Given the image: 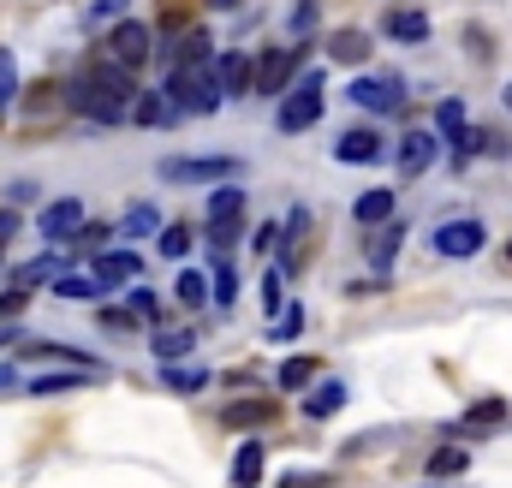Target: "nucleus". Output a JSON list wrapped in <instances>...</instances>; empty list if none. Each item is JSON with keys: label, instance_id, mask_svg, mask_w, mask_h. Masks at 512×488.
<instances>
[{"label": "nucleus", "instance_id": "nucleus-1", "mask_svg": "<svg viewBox=\"0 0 512 488\" xmlns=\"http://www.w3.org/2000/svg\"><path fill=\"white\" fill-rule=\"evenodd\" d=\"M66 108L96 125H120L131 114V72H120L114 60H84L66 78Z\"/></svg>", "mask_w": 512, "mask_h": 488}, {"label": "nucleus", "instance_id": "nucleus-2", "mask_svg": "<svg viewBox=\"0 0 512 488\" xmlns=\"http://www.w3.org/2000/svg\"><path fill=\"white\" fill-rule=\"evenodd\" d=\"M167 96H173L179 114H221V108H227V96H221L209 60H197V66H173V72H167Z\"/></svg>", "mask_w": 512, "mask_h": 488}, {"label": "nucleus", "instance_id": "nucleus-3", "mask_svg": "<svg viewBox=\"0 0 512 488\" xmlns=\"http://www.w3.org/2000/svg\"><path fill=\"white\" fill-rule=\"evenodd\" d=\"M322 72H298L286 90H280V114H274V125L280 131H310V125L322 120Z\"/></svg>", "mask_w": 512, "mask_h": 488}, {"label": "nucleus", "instance_id": "nucleus-4", "mask_svg": "<svg viewBox=\"0 0 512 488\" xmlns=\"http://www.w3.org/2000/svg\"><path fill=\"white\" fill-rule=\"evenodd\" d=\"M161 179L167 185H221V179H239V161L233 155H173L161 161Z\"/></svg>", "mask_w": 512, "mask_h": 488}, {"label": "nucleus", "instance_id": "nucleus-5", "mask_svg": "<svg viewBox=\"0 0 512 488\" xmlns=\"http://www.w3.org/2000/svg\"><path fill=\"white\" fill-rule=\"evenodd\" d=\"M108 60H114L120 72H137V66H149V24H137V18H120V24L108 30Z\"/></svg>", "mask_w": 512, "mask_h": 488}, {"label": "nucleus", "instance_id": "nucleus-6", "mask_svg": "<svg viewBox=\"0 0 512 488\" xmlns=\"http://www.w3.org/2000/svg\"><path fill=\"white\" fill-rule=\"evenodd\" d=\"M292 78H298V54H292V48H268V54L251 66V90L256 96H280Z\"/></svg>", "mask_w": 512, "mask_h": 488}, {"label": "nucleus", "instance_id": "nucleus-7", "mask_svg": "<svg viewBox=\"0 0 512 488\" xmlns=\"http://www.w3.org/2000/svg\"><path fill=\"white\" fill-rule=\"evenodd\" d=\"M483 244H489V233H483V221H471V215H465V221H441V227H435V250H441V256H453V262L477 256Z\"/></svg>", "mask_w": 512, "mask_h": 488}, {"label": "nucleus", "instance_id": "nucleus-8", "mask_svg": "<svg viewBox=\"0 0 512 488\" xmlns=\"http://www.w3.org/2000/svg\"><path fill=\"white\" fill-rule=\"evenodd\" d=\"M352 102L370 114H393V108H405V84L399 78H352Z\"/></svg>", "mask_w": 512, "mask_h": 488}, {"label": "nucleus", "instance_id": "nucleus-9", "mask_svg": "<svg viewBox=\"0 0 512 488\" xmlns=\"http://www.w3.org/2000/svg\"><path fill=\"white\" fill-rule=\"evenodd\" d=\"M36 227H42V239H48V244H66L78 227H84V203H78V197H60V203H48V209H42V221H36Z\"/></svg>", "mask_w": 512, "mask_h": 488}, {"label": "nucleus", "instance_id": "nucleus-10", "mask_svg": "<svg viewBox=\"0 0 512 488\" xmlns=\"http://www.w3.org/2000/svg\"><path fill=\"white\" fill-rule=\"evenodd\" d=\"M441 155V143H435V131H405V143H399V179H417V173H429V161Z\"/></svg>", "mask_w": 512, "mask_h": 488}, {"label": "nucleus", "instance_id": "nucleus-11", "mask_svg": "<svg viewBox=\"0 0 512 488\" xmlns=\"http://www.w3.org/2000/svg\"><path fill=\"white\" fill-rule=\"evenodd\" d=\"M215 84H221V96H245L251 90V54H239V48L215 54Z\"/></svg>", "mask_w": 512, "mask_h": 488}, {"label": "nucleus", "instance_id": "nucleus-12", "mask_svg": "<svg viewBox=\"0 0 512 488\" xmlns=\"http://www.w3.org/2000/svg\"><path fill=\"white\" fill-rule=\"evenodd\" d=\"M131 102H137V108H131L126 120L149 125V131H155V125H179V120H185V114L173 108V96H167V90H149V96H131Z\"/></svg>", "mask_w": 512, "mask_h": 488}, {"label": "nucleus", "instance_id": "nucleus-13", "mask_svg": "<svg viewBox=\"0 0 512 488\" xmlns=\"http://www.w3.org/2000/svg\"><path fill=\"white\" fill-rule=\"evenodd\" d=\"M233 221H245V191L233 179H221L209 191V227H233Z\"/></svg>", "mask_w": 512, "mask_h": 488}, {"label": "nucleus", "instance_id": "nucleus-14", "mask_svg": "<svg viewBox=\"0 0 512 488\" xmlns=\"http://www.w3.org/2000/svg\"><path fill=\"white\" fill-rule=\"evenodd\" d=\"M137 280V256L131 250H102L96 256V286L108 292V286H131Z\"/></svg>", "mask_w": 512, "mask_h": 488}, {"label": "nucleus", "instance_id": "nucleus-15", "mask_svg": "<svg viewBox=\"0 0 512 488\" xmlns=\"http://www.w3.org/2000/svg\"><path fill=\"white\" fill-rule=\"evenodd\" d=\"M334 155H340V161H346V167H364V161H376V155H382V137H376V131H364V125H358V131H346V137H340V143H334Z\"/></svg>", "mask_w": 512, "mask_h": 488}, {"label": "nucleus", "instance_id": "nucleus-16", "mask_svg": "<svg viewBox=\"0 0 512 488\" xmlns=\"http://www.w3.org/2000/svg\"><path fill=\"white\" fill-rule=\"evenodd\" d=\"M149 352H155V364H179V358L197 352V340H191L185 328H155V334H149Z\"/></svg>", "mask_w": 512, "mask_h": 488}, {"label": "nucleus", "instance_id": "nucleus-17", "mask_svg": "<svg viewBox=\"0 0 512 488\" xmlns=\"http://www.w3.org/2000/svg\"><path fill=\"white\" fill-rule=\"evenodd\" d=\"M382 30L393 36V42H423V36H429V18H423L417 6H393V12L382 18Z\"/></svg>", "mask_w": 512, "mask_h": 488}, {"label": "nucleus", "instance_id": "nucleus-18", "mask_svg": "<svg viewBox=\"0 0 512 488\" xmlns=\"http://www.w3.org/2000/svg\"><path fill=\"white\" fill-rule=\"evenodd\" d=\"M328 60L364 66V60H370V36H364V30H334V36H328Z\"/></svg>", "mask_w": 512, "mask_h": 488}, {"label": "nucleus", "instance_id": "nucleus-19", "mask_svg": "<svg viewBox=\"0 0 512 488\" xmlns=\"http://www.w3.org/2000/svg\"><path fill=\"white\" fill-rule=\"evenodd\" d=\"M262 483V441H245L233 453V488H256Z\"/></svg>", "mask_w": 512, "mask_h": 488}, {"label": "nucleus", "instance_id": "nucleus-20", "mask_svg": "<svg viewBox=\"0 0 512 488\" xmlns=\"http://www.w3.org/2000/svg\"><path fill=\"white\" fill-rule=\"evenodd\" d=\"M346 393H352L346 381H322V387H316V393L304 399V417H334V411L346 405Z\"/></svg>", "mask_w": 512, "mask_h": 488}, {"label": "nucleus", "instance_id": "nucleus-21", "mask_svg": "<svg viewBox=\"0 0 512 488\" xmlns=\"http://www.w3.org/2000/svg\"><path fill=\"white\" fill-rule=\"evenodd\" d=\"M352 215H358V227H387L393 221V191H364Z\"/></svg>", "mask_w": 512, "mask_h": 488}, {"label": "nucleus", "instance_id": "nucleus-22", "mask_svg": "<svg viewBox=\"0 0 512 488\" xmlns=\"http://www.w3.org/2000/svg\"><path fill=\"white\" fill-rule=\"evenodd\" d=\"M435 131H441L447 143H459V137L471 131V125H465V102H459V96H447V102H435Z\"/></svg>", "mask_w": 512, "mask_h": 488}, {"label": "nucleus", "instance_id": "nucleus-23", "mask_svg": "<svg viewBox=\"0 0 512 488\" xmlns=\"http://www.w3.org/2000/svg\"><path fill=\"white\" fill-rule=\"evenodd\" d=\"M54 292H60V298H72V304H90V298H102L96 274H54Z\"/></svg>", "mask_w": 512, "mask_h": 488}, {"label": "nucleus", "instance_id": "nucleus-24", "mask_svg": "<svg viewBox=\"0 0 512 488\" xmlns=\"http://www.w3.org/2000/svg\"><path fill=\"white\" fill-rule=\"evenodd\" d=\"M120 233H126V239H149V233H161V215H155L149 203H137V209L120 215Z\"/></svg>", "mask_w": 512, "mask_h": 488}, {"label": "nucleus", "instance_id": "nucleus-25", "mask_svg": "<svg viewBox=\"0 0 512 488\" xmlns=\"http://www.w3.org/2000/svg\"><path fill=\"white\" fill-rule=\"evenodd\" d=\"M126 6L131 0H90V6H84V24H90V30H114V24L126 18Z\"/></svg>", "mask_w": 512, "mask_h": 488}, {"label": "nucleus", "instance_id": "nucleus-26", "mask_svg": "<svg viewBox=\"0 0 512 488\" xmlns=\"http://www.w3.org/2000/svg\"><path fill=\"white\" fill-rule=\"evenodd\" d=\"M495 423H507V399H477L465 411V429H495Z\"/></svg>", "mask_w": 512, "mask_h": 488}, {"label": "nucleus", "instance_id": "nucleus-27", "mask_svg": "<svg viewBox=\"0 0 512 488\" xmlns=\"http://www.w3.org/2000/svg\"><path fill=\"white\" fill-rule=\"evenodd\" d=\"M465 465H471L465 447H435V453H429V477H459Z\"/></svg>", "mask_w": 512, "mask_h": 488}, {"label": "nucleus", "instance_id": "nucleus-28", "mask_svg": "<svg viewBox=\"0 0 512 488\" xmlns=\"http://www.w3.org/2000/svg\"><path fill=\"white\" fill-rule=\"evenodd\" d=\"M161 387H173V393H197V387H209V369H173V364H161Z\"/></svg>", "mask_w": 512, "mask_h": 488}, {"label": "nucleus", "instance_id": "nucleus-29", "mask_svg": "<svg viewBox=\"0 0 512 488\" xmlns=\"http://www.w3.org/2000/svg\"><path fill=\"white\" fill-rule=\"evenodd\" d=\"M173 292H179V304H191V310H203V304H209V280H203V274H197V268H185V274H179V286H173Z\"/></svg>", "mask_w": 512, "mask_h": 488}, {"label": "nucleus", "instance_id": "nucleus-30", "mask_svg": "<svg viewBox=\"0 0 512 488\" xmlns=\"http://www.w3.org/2000/svg\"><path fill=\"white\" fill-rule=\"evenodd\" d=\"M233 298H239V274H233V262H227V256H215V304H221V310H233Z\"/></svg>", "mask_w": 512, "mask_h": 488}, {"label": "nucleus", "instance_id": "nucleus-31", "mask_svg": "<svg viewBox=\"0 0 512 488\" xmlns=\"http://www.w3.org/2000/svg\"><path fill=\"white\" fill-rule=\"evenodd\" d=\"M96 369H72V375H36L30 381V393H66V387H84Z\"/></svg>", "mask_w": 512, "mask_h": 488}, {"label": "nucleus", "instance_id": "nucleus-32", "mask_svg": "<svg viewBox=\"0 0 512 488\" xmlns=\"http://www.w3.org/2000/svg\"><path fill=\"white\" fill-rule=\"evenodd\" d=\"M399 244H405V227H382V233H376V244H370V262H376V268H387Z\"/></svg>", "mask_w": 512, "mask_h": 488}, {"label": "nucleus", "instance_id": "nucleus-33", "mask_svg": "<svg viewBox=\"0 0 512 488\" xmlns=\"http://www.w3.org/2000/svg\"><path fill=\"white\" fill-rule=\"evenodd\" d=\"M304 334V304H292V310H280V322L268 328V340H298Z\"/></svg>", "mask_w": 512, "mask_h": 488}, {"label": "nucleus", "instance_id": "nucleus-34", "mask_svg": "<svg viewBox=\"0 0 512 488\" xmlns=\"http://www.w3.org/2000/svg\"><path fill=\"white\" fill-rule=\"evenodd\" d=\"M155 244H161V256H173V262H179V256L191 250V227H161Z\"/></svg>", "mask_w": 512, "mask_h": 488}, {"label": "nucleus", "instance_id": "nucleus-35", "mask_svg": "<svg viewBox=\"0 0 512 488\" xmlns=\"http://www.w3.org/2000/svg\"><path fill=\"white\" fill-rule=\"evenodd\" d=\"M310 375H316V364H310V358H286V364H280V387H304Z\"/></svg>", "mask_w": 512, "mask_h": 488}, {"label": "nucleus", "instance_id": "nucleus-36", "mask_svg": "<svg viewBox=\"0 0 512 488\" xmlns=\"http://www.w3.org/2000/svg\"><path fill=\"white\" fill-rule=\"evenodd\" d=\"M12 96H18V60H12V54L0 48V108H6Z\"/></svg>", "mask_w": 512, "mask_h": 488}, {"label": "nucleus", "instance_id": "nucleus-37", "mask_svg": "<svg viewBox=\"0 0 512 488\" xmlns=\"http://www.w3.org/2000/svg\"><path fill=\"white\" fill-rule=\"evenodd\" d=\"M131 316H149V322H155V316H161V298H155L149 286H131Z\"/></svg>", "mask_w": 512, "mask_h": 488}, {"label": "nucleus", "instance_id": "nucleus-38", "mask_svg": "<svg viewBox=\"0 0 512 488\" xmlns=\"http://www.w3.org/2000/svg\"><path fill=\"white\" fill-rule=\"evenodd\" d=\"M221 417H227V423H239V429H245V423H268V405H227V411H221Z\"/></svg>", "mask_w": 512, "mask_h": 488}, {"label": "nucleus", "instance_id": "nucleus-39", "mask_svg": "<svg viewBox=\"0 0 512 488\" xmlns=\"http://www.w3.org/2000/svg\"><path fill=\"white\" fill-rule=\"evenodd\" d=\"M209 244H215V256H227V250L239 244V221H233V227H209Z\"/></svg>", "mask_w": 512, "mask_h": 488}, {"label": "nucleus", "instance_id": "nucleus-40", "mask_svg": "<svg viewBox=\"0 0 512 488\" xmlns=\"http://www.w3.org/2000/svg\"><path fill=\"white\" fill-rule=\"evenodd\" d=\"M286 304V292H280V274H268L262 280V310H280Z\"/></svg>", "mask_w": 512, "mask_h": 488}, {"label": "nucleus", "instance_id": "nucleus-41", "mask_svg": "<svg viewBox=\"0 0 512 488\" xmlns=\"http://www.w3.org/2000/svg\"><path fill=\"white\" fill-rule=\"evenodd\" d=\"M24 304H30V292H24V286H12V292H0V316H18Z\"/></svg>", "mask_w": 512, "mask_h": 488}, {"label": "nucleus", "instance_id": "nucleus-42", "mask_svg": "<svg viewBox=\"0 0 512 488\" xmlns=\"http://www.w3.org/2000/svg\"><path fill=\"white\" fill-rule=\"evenodd\" d=\"M292 30L304 36V30H316V6L310 0H298V12H292Z\"/></svg>", "mask_w": 512, "mask_h": 488}, {"label": "nucleus", "instance_id": "nucleus-43", "mask_svg": "<svg viewBox=\"0 0 512 488\" xmlns=\"http://www.w3.org/2000/svg\"><path fill=\"white\" fill-rule=\"evenodd\" d=\"M102 328H108V334H126L131 316H126V310H102Z\"/></svg>", "mask_w": 512, "mask_h": 488}, {"label": "nucleus", "instance_id": "nucleus-44", "mask_svg": "<svg viewBox=\"0 0 512 488\" xmlns=\"http://www.w3.org/2000/svg\"><path fill=\"white\" fill-rule=\"evenodd\" d=\"M12 233H18V215L6 209V215H0V239H12Z\"/></svg>", "mask_w": 512, "mask_h": 488}, {"label": "nucleus", "instance_id": "nucleus-45", "mask_svg": "<svg viewBox=\"0 0 512 488\" xmlns=\"http://www.w3.org/2000/svg\"><path fill=\"white\" fill-rule=\"evenodd\" d=\"M12 381H18V369H12V364H0V387H12Z\"/></svg>", "mask_w": 512, "mask_h": 488}, {"label": "nucleus", "instance_id": "nucleus-46", "mask_svg": "<svg viewBox=\"0 0 512 488\" xmlns=\"http://www.w3.org/2000/svg\"><path fill=\"white\" fill-rule=\"evenodd\" d=\"M501 102H507V114H512V84H507V96H501Z\"/></svg>", "mask_w": 512, "mask_h": 488}, {"label": "nucleus", "instance_id": "nucleus-47", "mask_svg": "<svg viewBox=\"0 0 512 488\" xmlns=\"http://www.w3.org/2000/svg\"><path fill=\"white\" fill-rule=\"evenodd\" d=\"M6 340H12V334H0V346H6Z\"/></svg>", "mask_w": 512, "mask_h": 488}, {"label": "nucleus", "instance_id": "nucleus-48", "mask_svg": "<svg viewBox=\"0 0 512 488\" xmlns=\"http://www.w3.org/2000/svg\"><path fill=\"white\" fill-rule=\"evenodd\" d=\"M215 6H233V0H215Z\"/></svg>", "mask_w": 512, "mask_h": 488}]
</instances>
